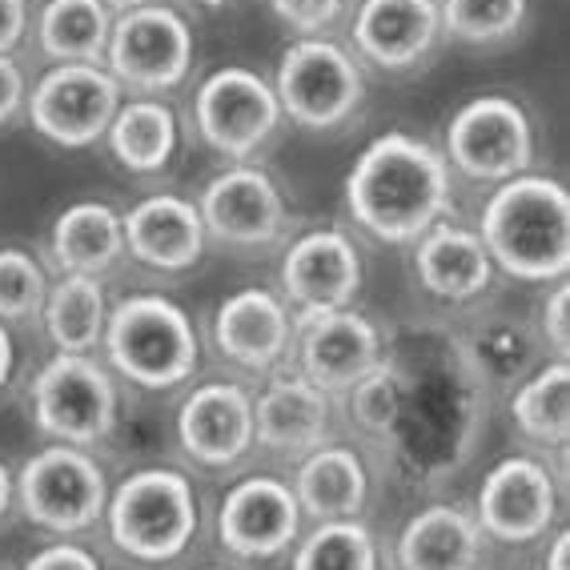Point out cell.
<instances>
[{
  "label": "cell",
  "instance_id": "cell-5",
  "mask_svg": "<svg viewBox=\"0 0 570 570\" xmlns=\"http://www.w3.org/2000/svg\"><path fill=\"white\" fill-rule=\"evenodd\" d=\"M32 426L57 446L92 450L112 439L121 397L112 370L92 354H52L29 386Z\"/></svg>",
  "mask_w": 570,
  "mask_h": 570
},
{
  "label": "cell",
  "instance_id": "cell-23",
  "mask_svg": "<svg viewBox=\"0 0 570 570\" xmlns=\"http://www.w3.org/2000/svg\"><path fill=\"white\" fill-rule=\"evenodd\" d=\"M289 487L302 514H309L314 522L357 519L370 499V470L354 446L322 442L306 459H297Z\"/></svg>",
  "mask_w": 570,
  "mask_h": 570
},
{
  "label": "cell",
  "instance_id": "cell-34",
  "mask_svg": "<svg viewBox=\"0 0 570 570\" xmlns=\"http://www.w3.org/2000/svg\"><path fill=\"white\" fill-rule=\"evenodd\" d=\"M269 9L297 37H330L346 12V0H269Z\"/></svg>",
  "mask_w": 570,
  "mask_h": 570
},
{
  "label": "cell",
  "instance_id": "cell-24",
  "mask_svg": "<svg viewBox=\"0 0 570 570\" xmlns=\"http://www.w3.org/2000/svg\"><path fill=\"white\" fill-rule=\"evenodd\" d=\"M487 534L474 514L450 502L417 510L397 534V567L402 570H479Z\"/></svg>",
  "mask_w": 570,
  "mask_h": 570
},
{
  "label": "cell",
  "instance_id": "cell-40",
  "mask_svg": "<svg viewBox=\"0 0 570 570\" xmlns=\"http://www.w3.org/2000/svg\"><path fill=\"white\" fill-rule=\"evenodd\" d=\"M12 370H17V342H12L9 326L0 322V390L9 386Z\"/></svg>",
  "mask_w": 570,
  "mask_h": 570
},
{
  "label": "cell",
  "instance_id": "cell-15",
  "mask_svg": "<svg viewBox=\"0 0 570 570\" xmlns=\"http://www.w3.org/2000/svg\"><path fill=\"white\" fill-rule=\"evenodd\" d=\"M559 519V487L554 474L530 454H510L479 487L474 522L482 534L507 547H527L550 534V522Z\"/></svg>",
  "mask_w": 570,
  "mask_h": 570
},
{
  "label": "cell",
  "instance_id": "cell-2",
  "mask_svg": "<svg viewBox=\"0 0 570 570\" xmlns=\"http://www.w3.org/2000/svg\"><path fill=\"white\" fill-rule=\"evenodd\" d=\"M479 237L494 269L519 282H562L570 269V194L542 174L494 185L482 205Z\"/></svg>",
  "mask_w": 570,
  "mask_h": 570
},
{
  "label": "cell",
  "instance_id": "cell-29",
  "mask_svg": "<svg viewBox=\"0 0 570 570\" xmlns=\"http://www.w3.org/2000/svg\"><path fill=\"white\" fill-rule=\"evenodd\" d=\"M510 414L522 439L539 442V446H567L570 439V366L567 357L547 362L539 374H530L514 397H510Z\"/></svg>",
  "mask_w": 570,
  "mask_h": 570
},
{
  "label": "cell",
  "instance_id": "cell-38",
  "mask_svg": "<svg viewBox=\"0 0 570 570\" xmlns=\"http://www.w3.org/2000/svg\"><path fill=\"white\" fill-rule=\"evenodd\" d=\"M29 37V0H0V57H12Z\"/></svg>",
  "mask_w": 570,
  "mask_h": 570
},
{
  "label": "cell",
  "instance_id": "cell-14",
  "mask_svg": "<svg viewBox=\"0 0 570 570\" xmlns=\"http://www.w3.org/2000/svg\"><path fill=\"white\" fill-rule=\"evenodd\" d=\"M302 507L294 487L274 474H249L225 490L217 507V539L245 562H269L302 539Z\"/></svg>",
  "mask_w": 570,
  "mask_h": 570
},
{
  "label": "cell",
  "instance_id": "cell-41",
  "mask_svg": "<svg viewBox=\"0 0 570 570\" xmlns=\"http://www.w3.org/2000/svg\"><path fill=\"white\" fill-rule=\"evenodd\" d=\"M547 570H570V534L559 530L547 547Z\"/></svg>",
  "mask_w": 570,
  "mask_h": 570
},
{
  "label": "cell",
  "instance_id": "cell-28",
  "mask_svg": "<svg viewBox=\"0 0 570 570\" xmlns=\"http://www.w3.org/2000/svg\"><path fill=\"white\" fill-rule=\"evenodd\" d=\"M112 12L101 0H45L37 12V49L52 65H101Z\"/></svg>",
  "mask_w": 570,
  "mask_h": 570
},
{
  "label": "cell",
  "instance_id": "cell-31",
  "mask_svg": "<svg viewBox=\"0 0 570 570\" xmlns=\"http://www.w3.org/2000/svg\"><path fill=\"white\" fill-rule=\"evenodd\" d=\"M530 0H439L442 32L462 45L510 41L527 24Z\"/></svg>",
  "mask_w": 570,
  "mask_h": 570
},
{
  "label": "cell",
  "instance_id": "cell-44",
  "mask_svg": "<svg viewBox=\"0 0 570 570\" xmlns=\"http://www.w3.org/2000/svg\"><path fill=\"white\" fill-rule=\"evenodd\" d=\"M202 570H229V567H202Z\"/></svg>",
  "mask_w": 570,
  "mask_h": 570
},
{
  "label": "cell",
  "instance_id": "cell-35",
  "mask_svg": "<svg viewBox=\"0 0 570 570\" xmlns=\"http://www.w3.org/2000/svg\"><path fill=\"white\" fill-rule=\"evenodd\" d=\"M21 570H105V567L97 559V550H89L85 542L57 539L37 550V554H29Z\"/></svg>",
  "mask_w": 570,
  "mask_h": 570
},
{
  "label": "cell",
  "instance_id": "cell-13",
  "mask_svg": "<svg viewBox=\"0 0 570 570\" xmlns=\"http://www.w3.org/2000/svg\"><path fill=\"white\" fill-rule=\"evenodd\" d=\"M362 277H366L362 249L346 229L334 225L306 229L289 242L282 257V297L297 317L354 306V297L362 294Z\"/></svg>",
  "mask_w": 570,
  "mask_h": 570
},
{
  "label": "cell",
  "instance_id": "cell-9",
  "mask_svg": "<svg viewBox=\"0 0 570 570\" xmlns=\"http://www.w3.org/2000/svg\"><path fill=\"white\" fill-rule=\"evenodd\" d=\"M446 165L482 185H502L530 174L534 125L527 109L507 92H482L462 105L446 125Z\"/></svg>",
  "mask_w": 570,
  "mask_h": 570
},
{
  "label": "cell",
  "instance_id": "cell-37",
  "mask_svg": "<svg viewBox=\"0 0 570 570\" xmlns=\"http://www.w3.org/2000/svg\"><path fill=\"white\" fill-rule=\"evenodd\" d=\"M29 101V81H24L21 65L12 57H0V125L17 121Z\"/></svg>",
  "mask_w": 570,
  "mask_h": 570
},
{
  "label": "cell",
  "instance_id": "cell-7",
  "mask_svg": "<svg viewBox=\"0 0 570 570\" xmlns=\"http://www.w3.org/2000/svg\"><path fill=\"white\" fill-rule=\"evenodd\" d=\"M109 474L92 450L49 442L17 470V507L32 527L57 539H77L101 527L109 502Z\"/></svg>",
  "mask_w": 570,
  "mask_h": 570
},
{
  "label": "cell",
  "instance_id": "cell-18",
  "mask_svg": "<svg viewBox=\"0 0 570 570\" xmlns=\"http://www.w3.org/2000/svg\"><path fill=\"white\" fill-rule=\"evenodd\" d=\"M214 346L249 374H274L294 354V309L262 285H245L214 309Z\"/></svg>",
  "mask_w": 570,
  "mask_h": 570
},
{
  "label": "cell",
  "instance_id": "cell-4",
  "mask_svg": "<svg viewBox=\"0 0 570 570\" xmlns=\"http://www.w3.org/2000/svg\"><path fill=\"white\" fill-rule=\"evenodd\" d=\"M101 350L112 374L154 394L185 386L202 357L194 317L165 294H132L117 302L109 309Z\"/></svg>",
  "mask_w": 570,
  "mask_h": 570
},
{
  "label": "cell",
  "instance_id": "cell-36",
  "mask_svg": "<svg viewBox=\"0 0 570 570\" xmlns=\"http://www.w3.org/2000/svg\"><path fill=\"white\" fill-rule=\"evenodd\" d=\"M542 334H547L550 346L559 350V357H567V350H570V285H567V277L554 282V289H550L547 302H542Z\"/></svg>",
  "mask_w": 570,
  "mask_h": 570
},
{
  "label": "cell",
  "instance_id": "cell-26",
  "mask_svg": "<svg viewBox=\"0 0 570 570\" xmlns=\"http://www.w3.org/2000/svg\"><path fill=\"white\" fill-rule=\"evenodd\" d=\"M109 309L112 306L105 297V277L61 274L45 297V334L57 346V354H92V350H101Z\"/></svg>",
  "mask_w": 570,
  "mask_h": 570
},
{
  "label": "cell",
  "instance_id": "cell-6",
  "mask_svg": "<svg viewBox=\"0 0 570 570\" xmlns=\"http://www.w3.org/2000/svg\"><path fill=\"white\" fill-rule=\"evenodd\" d=\"M274 92L282 117L309 132H330L357 117L366 101V72L346 45L330 37H297L277 61Z\"/></svg>",
  "mask_w": 570,
  "mask_h": 570
},
{
  "label": "cell",
  "instance_id": "cell-20",
  "mask_svg": "<svg viewBox=\"0 0 570 570\" xmlns=\"http://www.w3.org/2000/svg\"><path fill=\"white\" fill-rule=\"evenodd\" d=\"M125 257L154 274H189L205 257V225L197 202L181 194H149L121 214Z\"/></svg>",
  "mask_w": 570,
  "mask_h": 570
},
{
  "label": "cell",
  "instance_id": "cell-32",
  "mask_svg": "<svg viewBox=\"0 0 570 570\" xmlns=\"http://www.w3.org/2000/svg\"><path fill=\"white\" fill-rule=\"evenodd\" d=\"M49 269H45L29 249L4 245L0 249V322L4 326H21L37 322L49 297Z\"/></svg>",
  "mask_w": 570,
  "mask_h": 570
},
{
  "label": "cell",
  "instance_id": "cell-17",
  "mask_svg": "<svg viewBox=\"0 0 570 570\" xmlns=\"http://www.w3.org/2000/svg\"><path fill=\"white\" fill-rule=\"evenodd\" d=\"M177 446L202 470H229L257 446L254 394L242 382H202L185 394L174 417Z\"/></svg>",
  "mask_w": 570,
  "mask_h": 570
},
{
  "label": "cell",
  "instance_id": "cell-42",
  "mask_svg": "<svg viewBox=\"0 0 570 570\" xmlns=\"http://www.w3.org/2000/svg\"><path fill=\"white\" fill-rule=\"evenodd\" d=\"M101 4L112 12V17H121V12H129V9H141V4H157V0H101Z\"/></svg>",
  "mask_w": 570,
  "mask_h": 570
},
{
  "label": "cell",
  "instance_id": "cell-19",
  "mask_svg": "<svg viewBox=\"0 0 570 570\" xmlns=\"http://www.w3.org/2000/svg\"><path fill=\"white\" fill-rule=\"evenodd\" d=\"M439 0H362L350 21L354 57L382 72H410L439 49Z\"/></svg>",
  "mask_w": 570,
  "mask_h": 570
},
{
  "label": "cell",
  "instance_id": "cell-43",
  "mask_svg": "<svg viewBox=\"0 0 570 570\" xmlns=\"http://www.w3.org/2000/svg\"><path fill=\"white\" fill-rule=\"evenodd\" d=\"M194 4H202V9H225V4H234V0H194Z\"/></svg>",
  "mask_w": 570,
  "mask_h": 570
},
{
  "label": "cell",
  "instance_id": "cell-3",
  "mask_svg": "<svg viewBox=\"0 0 570 570\" xmlns=\"http://www.w3.org/2000/svg\"><path fill=\"white\" fill-rule=\"evenodd\" d=\"M101 522L125 559L141 567H165L194 547L202 530V502L181 470L145 466L109 490Z\"/></svg>",
  "mask_w": 570,
  "mask_h": 570
},
{
  "label": "cell",
  "instance_id": "cell-11",
  "mask_svg": "<svg viewBox=\"0 0 570 570\" xmlns=\"http://www.w3.org/2000/svg\"><path fill=\"white\" fill-rule=\"evenodd\" d=\"M125 89L105 65H52L29 89V125L61 149H89L105 141Z\"/></svg>",
  "mask_w": 570,
  "mask_h": 570
},
{
  "label": "cell",
  "instance_id": "cell-22",
  "mask_svg": "<svg viewBox=\"0 0 570 570\" xmlns=\"http://www.w3.org/2000/svg\"><path fill=\"white\" fill-rule=\"evenodd\" d=\"M414 274L426 294L459 306V302H474L479 294H487L494 282V262L479 229L442 217L414 242Z\"/></svg>",
  "mask_w": 570,
  "mask_h": 570
},
{
  "label": "cell",
  "instance_id": "cell-33",
  "mask_svg": "<svg viewBox=\"0 0 570 570\" xmlns=\"http://www.w3.org/2000/svg\"><path fill=\"white\" fill-rule=\"evenodd\" d=\"M346 397L354 422H362L370 434H386L397 422V414H402V397H406L402 394V374H397L394 362L386 357L370 374L357 377L354 386L346 390Z\"/></svg>",
  "mask_w": 570,
  "mask_h": 570
},
{
  "label": "cell",
  "instance_id": "cell-1",
  "mask_svg": "<svg viewBox=\"0 0 570 570\" xmlns=\"http://www.w3.org/2000/svg\"><path fill=\"white\" fill-rule=\"evenodd\" d=\"M346 209L377 242H417L454 209V177L446 157L414 132H382L350 165Z\"/></svg>",
  "mask_w": 570,
  "mask_h": 570
},
{
  "label": "cell",
  "instance_id": "cell-39",
  "mask_svg": "<svg viewBox=\"0 0 570 570\" xmlns=\"http://www.w3.org/2000/svg\"><path fill=\"white\" fill-rule=\"evenodd\" d=\"M12 507H17V474L4 459H0V522L9 519Z\"/></svg>",
  "mask_w": 570,
  "mask_h": 570
},
{
  "label": "cell",
  "instance_id": "cell-10",
  "mask_svg": "<svg viewBox=\"0 0 570 570\" xmlns=\"http://www.w3.org/2000/svg\"><path fill=\"white\" fill-rule=\"evenodd\" d=\"M194 121L202 141L229 161H254L282 129V105L274 85L245 65L209 72L194 97Z\"/></svg>",
  "mask_w": 570,
  "mask_h": 570
},
{
  "label": "cell",
  "instance_id": "cell-12",
  "mask_svg": "<svg viewBox=\"0 0 570 570\" xmlns=\"http://www.w3.org/2000/svg\"><path fill=\"white\" fill-rule=\"evenodd\" d=\"M205 237L225 249L257 254L282 242L289 225V205L277 181L254 161H234L202 189L197 202Z\"/></svg>",
  "mask_w": 570,
  "mask_h": 570
},
{
  "label": "cell",
  "instance_id": "cell-16",
  "mask_svg": "<svg viewBox=\"0 0 570 570\" xmlns=\"http://www.w3.org/2000/svg\"><path fill=\"white\" fill-rule=\"evenodd\" d=\"M297 374H306L326 394H346L357 377L386 362L382 330L362 309H330V314H294Z\"/></svg>",
  "mask_w": 570,
  "mask_h": 570
},
{
  "label": "cell",
  "instance_id": "cell-25",
  "mask_svg": "<svg viewBox=\"0 0 570 570\" xmlns=\"http://www.w3.org/2000/svg\"><path fill=\"white\" fill-rule=\"evenodd\" d=\"M49 257L61 274L105 277L125 257L121 214L105 202H72L49 229Z\"/></svg>",
  "mask_w": 570,
  "mask_h": 570
},
{
  "label": "cell",
  "instance_id": "cell-27",
  "mask_svg": "<svg viewBox=\"0 0 570 570\" xmlns=\"http://www.w3.org/2000/svg\"><path fill=\"white\" fill-rule=\"evenodd\" d=\"M105 145L129 174H161L177 154V112L161 97H129L112 117Z\"/></svg>",
  "mask_w": 570,
  "mask_h": 570
},
{
  "label": "cell",
  "instance_id": "cell-21",
  "mask_svg": "<svg viewBox=\"0 0 570 570\" xmlns=\"http://www.w3.org/2000/svg\"><path fill=\"white\" fill-rule=\"evenodd\" d=\"M334 394L314 386L306 374H274L254 397V442L277 459H306L309 450L330 442Z\"/></svg>",
  "mask_w": 570,
  "mask_h": 570
},
{
  "label": "cell",
  "instance_id": "cell-8",
  "mask_svg": "<svg viewBox=\"0 0 570 570\" xmlns=\"http://www.w3.org/2000/svg\"><path fill=\"white\" fill-rule=\"evenodd\" d=\"M194 29L174 4H141L121 17H112L109 45H105V69L112 81L132 97H161L185 85L194 69Z\"/></svg>",
  "mask_w": 570,
  "mask_h": 570
},
{
  "label": "cell",
  "instance_id": "cell-30",
  "mask_svg": "<svg viewBox=\"0 0 570 570\" xmlns=\"http://www.w3.org/2000/svg\"><path fill=\"white\" fill-rule=\"evenodd\" d=\"M294 570H382V550L362 519L317 522L297 542Z\"/></svg>",
  "mask_w": 570,
  "mask_h": 570
}]
</instances>
